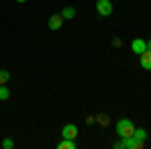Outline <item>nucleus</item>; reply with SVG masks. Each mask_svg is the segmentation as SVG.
Wrapping results in <instances>:
<instances>
[{"mask_svg":"<svg viewBox=\"0 0 151 149\" xmlns=\"http://www.w3.org/2000/svg\"><path fill=\"white\" fill-rule=\"evenodd\" d=\"M95 121H97V119H95V117H93V115H91V117H87V123H89V125H93V123H95Z\"/></svg>","mask_w":151,"mask_h":149,"instance_id":"obj_15","label":"nucleus"},{"mask_svg":"<svg viewBox=\"0 0 151 149\" xmlns=\"http://www.w3.org/2000/svg\"><path fill=\"white\" fill-rule=\"evenodd\" d=\"M2 147H4V149H12V147H14V141L6 137L4 141H2Z\"/></svg>","mask_w":151,"mask_h":149,"instance_id":"obj_14","label":"nucleus"},{"mask_svg":"<svg viewBox=\"0 0 151 149\" xmlns=\"http://www.w3.org/2000/svg\"><path fill=\"white\" fill-rule=\"evenodd\" d=\"M115 147L117 149H141L143 147V141L137 137H121V141H117L115 143Z\"/></svg>","mask_w":151,"mask_h":149,"instance_id":"obj_2","label":"nucleus"},{"mask_svg":"<svg viewBox=\"0 0 151 149\" xmlns=\"http://www.w3.org/2000/svg\"><path fill=\"white\" fill-rule=\"evenodd\" d=\"M145 48H147V42H145V38H133V40H131V50H133L135 55H141Z\"/></svg>","mask_w":151,"mask_h":149,"instance_id":"obj_6","label":"nucleus"},{"mask_svg":"<svg viewBox=\"0 0 151 149\" xmlns=\"http://www.w3.org/2000/svg\"><path fill=\"white\" fill-rule=\"evenodd\" d=\"M16 2H26V0H16Z\"/></svg>","mask_w":151,"mask_h":149,"instance_id":"obj_18","label":"nucleus"},{"mask_svg":"<svg viewBox=\"0 0 151 149\" xmlns=\"http://www.w3.org/2000/svg\"><path fill=\"white\" fill-rule=\"evenodd\" d=\"M133 137L141 139V141L145 143V139H147V131H145V129H137V127H135V133H133Z\"/></svg>","mask_w":151,"mask_h":149,"instance_id":"obj_11","label":"nucleus"},{"mask_svg":"<svg viewBox=\"0 0 151 149\" xmlns=\"http://www.w3.org/2000/svg\"><path fill=\"white\" fill-rule=\"evenodd\" d=\"M63 139H77V135H79V129H77V125H73V123H67V125L63 127Z\"/></svg>","mask_w":151,"mask_h":149,"instance_id":"obj_4","label":"nucleus"},{"mask_svg":"<svg viewBox=\"0 0 151 149\" xmlns=\"http://www.w3.org/2000/svg\"><path fill=\"white\" fill-rule=\"evenodd\" d=\"M115 131L119 137H131L135 133V123L131 119H119L115 125Z\"/></svg>","mask_w":151,"mask_h":149,"instance_id":"obj_1","label":"nucleus"},{"mask_svg":"<svg viewBox=\"0 0 151 149\" xmlns=\"http://www.w3.org/2000/svg\"><path fill=\"white\" fill-rule=\"evenodd\" d=\"M6 99H10V89L6 85H0V101H6Z\"/></svg>","mask_w":151,"mask_h":149,"instance_id":"obj_10","label":"nucleus"},{"mask_svg":"<svg viewBox=\"0 0 151 149\" xmlns=\"http://www.w3.org/2000/svg\"><path fill=\"white\" fill-rule=\"evenodd\" d=\"M8 81H10V71H0V85H6V83H8Z\"/></svg>","mask_w":151,"mask_h":149,"instance_id":"obj_12","label":"nucleus"},{"mask_svg":"<svg viewBox=\"0 0 151 149\" xmlns=\"http://www.w3.org/2000/svg\"><path fill=\"white\" fill-rule=\"evenodd\" d=\"M75 14H77V10H75L73 6H65V8H63V12H60V16H63L65 20H70V18H75Z\"/></svg>","mask_w":151,"mask_h":149,"instance_id":"obj_8","label":"nucleus"},{"mask_svg":"<svg viewBox=\"0 0 151 149\" xmlns=\"http://www.w3.org/2000/svg\"><path fill=\"white\" fill-rule=\"evenodd\" d=\"M113 12V2L111 0H97V14L109 16Z\"/></svg>","mask_w":151,"mask_h":149,"instance_id":"obj_3","label":"nucleus"},{"mask_svg":"<svg viewBox=\"0 0 151 149\" xmlns=\"http://www.w3.org/2000/svg\"><path fill=\"white\" fill-rule=\"evenodd\" d=\"M113 45H115V46H121L123 42H121V38H115V40H113Z\"/></svg>","mask_w":151,"mask_h":149,"instance_id":"obj_16","label":"nucleus"},{"mask_svg":"<svg viewBox=\"0 0 151 149\" xmlns=\"http://www.w3.org/2000/svg\"><path fill=\"white\" fill-rule=\"evenodd\" d=\"M139 65H141V69L151 71V50L149 48H145V50L139 55Z\"/></svg>","mask_w":151,"mask_h":149,"instance_id":"obj_5","label":"nucleus"},{"mask_svg":"<svg viewBox=\"0 0 151 149\" xmlns=\"http://www.w3.org/2000/svg\"><path fill=\"white\" fill-rule=\"evenodd\" d=\"M147 48H149V50H151V38H149V40H147Z\"/></svg>","mask_w":151,"mask_h":149,"instance_id":"obj_17","label":"nucleus"},{"mask_svg":"<svg viewBox=\"0 0 151 149\" xmlns=\"http://www.w3.org/2000/svg\"><path fill=\"white\" fill-rule=\"evenodd\" d=\"M58 149H77V143H75V139H63L58 143Z\"/></svg>","mask_w":151,"mask_h":149,"instance_id":"obj_9","label":"nucleus"},{"mask_svg":"<svg viewBox=\"0 0 151 149\" xmlns=\"http://www.w3.org/2000/svg\"><path fill=\"white\" fill-rule=\"evenodd\" d=\"M65 22V18L60 16V14H52L50 18H48V30H58L60 26Z\"/></svg>","mask_w":151,"mask_h":149,"instance_id":"obj_7","label":"nucleus"},{"mask_svg":"<svg viewBox=\"0 0 151 149\" xmlns=\"http://www.w3.org/2000/svg\"><path fill=\"white\" fill-rule=\"evenodd\" d=\"M95 119H97L101 125H109V117H107V115H97Z\"/></svg>","mask_w":151,"mask_h":149,"instance_id":"obj_13","label":"nucleus"}]
</instances>
